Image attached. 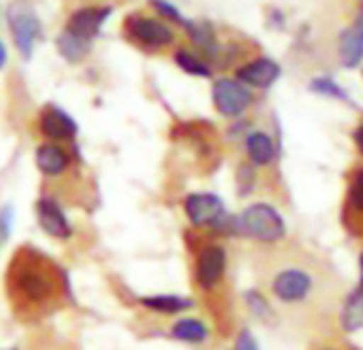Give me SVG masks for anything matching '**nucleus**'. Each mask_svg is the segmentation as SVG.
Instances as JSON below:
<instances>
[{
	"mask_svg": "<svg viewBox=\"0 0 363 350\" xmlns=\"http://www.w3.org/2000/svg\"><path fill=\"white\" fill-rule=\"evenodd\" d=\"M186 28H189V35L193 37V41H195L199 47H203L206 52H216V39H214V33H212L210 26L186 22Z\"/></svg>",
	"mask_w": 363,
	"mask_h": 350,
	"instance_id": "obj_22",
	"label": "nucleus"
},
{
	"mask_svg": "<svg viewBox=\"0 0 363 350\" xmlns=\"http://www.w3.org/2000/svg\"><path fill=\"white\" fill-rule=\"evenodd\" d=\"M354 143H357V147H359V152L363 154V124L354 130Z\"/></svg>",
	"mask_w": 363,
	"mask_h": 350,
	"instance_id": "obj_27",
	"label": "nucleus"
},
{
	"mask_svg": "<svg viewBox=\"0 0 363 350\" xmlns=\"http://www.w3.org/2000/svg\"><path fill=\"white\" fill-rule=\"evenodd\" d=\"M314 280L299 267L282 269L272 280V295L282 303H299L312 293Z\"/></svg>",
	"mask_w": 363,
	"mask_h": 350,
	"instance_id": "obj_6",
	"label": "nucleus"
},
{
	"mask_svg": "<svg viewBox=\"0 0 363 350\" xmlns=\"http://www.w3.org/2000/svg\"><path fill=\"white\" fill-rule=\"evenodd\" d=\"M5 62H7V47H5L3 41H0V69L5 67Z\"/></svg>",
	"mask_w": 363,
	"mask_h": 350,
	"instance_id": "obj_28",
	"label": "nucleus"
},
{
	"mask_svg": "<svg viewBox=\"0 0 363 350\" xmlns=\"http://www.w3.org/2000/svg\"><path fill=\"white\" fill-rule=\"evenodd\" d=\"M150 5H152L160 16H164V18H169V20L177 22V24H184V26H186L184 16L179 13V9H177V7H173L171 3H167V0H150Z\"/></svg>",
	"mask_w": 363,
	"mask_h": 350,
	"instance_id": "obj_25",
	"label": "nucleus"
},
{
	"mask_svg": "<svg viewBox=\"0 0 363 350\" xmlns=\"http://www.w3.org/2000/svg\"><path fill=\"white\" fill-rule=\"evenodd\" d=\"M175 62L179 64V69H184L191 75H199V77H210L212 75V69L203 60H199L195 54H191L186 50L175 52Z\"/></svg>",
	"mask_w": 363,
	"mask_h": 350,
	"instance_id": "obj_20",
	"label": "nucleus"
},
{
	"mask_svg": "<svg viewBox=\"0 0 363 350\" xmlns=\"http://www.w3.org/2000/svg\"><path fill=\"white\" fill-rule=\"evenodd\" d=\"M227 273V252L218 244H208L199 250L195 261V280L197 286L206 293H212L220 286Z\"/></svg>",
	"mask_w": 363,
	"mask_h": 350,
	"instance_id": "obj_4",
	"label": "nucleus"
},
{
	"mask_svg": "<svg viewBox=\"0 0 363 350\" xmlns=\"http://www.w3.org/2000/svg\"><path fill=\"white\" fill-rule=\"evenodd\" d=\"M5 293L20 320L37 322L65 305L67 278L48 254L33 246H22L7 265Z\"/></svg>",
	"mask_w": 363,
	"mask_h": 350,
	"instance_id": "obj_1",
	"label": "nucleus"
},
{
	"mask_svg": "<svg viewBox=\"0 0 363 350\" xmlns=\"http://www.w3.org/2000/svg\"><path fill=\"white\" fill-rule=\"evenodd\" d=\"M233 229L259 244H278L286 235V225L276 208L267 203H255L246 208L235 220Z\"/></svg>",
	"mask_w": 363,
	"mask_h": 350,
	"instance_id": "obj_2",
	"label": "nucleus"
},
{
	"mask_svg": "<svg viewBox=\"0 0 363 350\" xmlns=\"http://www.w3.org/2000/svg\"><path fill=\"white\" fill-rule=\"evenodd\" d=\"M39 128L52 143L71 141L77 135L75 120L60 107H48L39 118Z\"/></svg>",
	"mask_w": 363,
	"mask_h": 350,
	"instance_id": "obj_9",
	"label": "nucleus"
},
{
	"mask_svg": "<svg viewBox=\"0 0 363 350\" xmlns=\"http://www.w3.org/2000/svg\"><path fill=\"white\" fill-rule=\"evenodd\" d=\"M37 166L48 178H60V175L69 173L71 169V154L60 143H41L37 147Z\"/></svg>",
	"mask_w": 363,
	"mask_h": 350,
	"instance_id": "obj_11",
	"label": "nucleus"
},
{
	"mask_svg": "<svg viewBox=\"0 0 363 350\" xmlns=\"http://www.w3.org/2000/svg\"><path fill=\"white\" fill-rule=\"evenodd\" d=\"M310 90L316 92V94H323V96H329V98H337V101H344V103H350L348 94L329 77H316L310 81Z\"/></svg>",
	"mask_w": 363,
	"mask_h": 350,
	"instance_id": "obj_21",
	"label": "nucleus"
},
{
	"mask_svg": "<svg viewBox=\"0 0 363 350\" xmlns=\"http://www.w3.org/2000/svg\"><path fill=\"white\" fill-rule=\"evenodd\" d=\"M171 337L189 344H201L210 337V331L199 318H179L171 327Z\"/></svg>",
	"mask_w": 363,
	"mask_h": 350,
	"instance_id": "obj_18",
	"label": "nucleus"
},
{
	"mask_svg": "<svg viewBox=\"0 0 363 350\" xmlns=\"http://www.w3.org/2000/svg\"><path fill=\"white\" fill-rule=\"evenodd\" d=\"M231 350H259V344H257L255 335L248 329H242Z\"/></svg>",
	"mask_w": 363,
	"mask_h": 350,
	"instance_id": "obj_26",
	"label": "nucleus"
},
{
	"mask_svg": "<svg viewBox=\"0 0 363 350\" xmlns=\"http://www.w3.org/2000/svg\"><path fill=\"white\" fill-rule=\"evenodd\" d=\"M246 154L255 166H267L276 158V145L274 139L267 132H250L246 137Z\"/></svg>",
	"mask_w": 363,
	"mask_h": 350,
	"instance_id": "obj_15",
	"label": "nucleus"
},
{
	"mask_svg": "<svg viewBox=\"0 0 363 350\" xmlns=\"http://www.w3.org/2000/svg\"><path fill=\"white\" fill-rule=\"evenodd\" d=\"M7 22L20 54L28 60L35 52V43L41 37V22L28 0H13L7 9Z\"/></svg>",
	"mask_w": 363,
	"mask_h": 350,
	"instance_id": "obj_3",
	"label": "nucleus"
},
{
	"mask_svg": "<svg viewBox=\"0 0 363 350\" xmlns=\"http://www.w3.org/2000/svg\"><path fill=\"white\" fill-rule=\"evenodd\" d=\"M340 324L346 333H354V331L363 329V282L344 301V307L340 314Z\"/></svg>",
	"mask_w": 363,
	"mask_h": 350,
	"instance_id": "obj_16",
	"label": "nucleus"
},
{
	"mask_svg": "<svg viewBox=\"0 0 363 350\" xmlns=\"http://www.w3.org/2000/svg\"><path fill=\"white\" fill-rule=\"evenodd\" d=\"M212 98L218 113H223L225 118L242 115L252 103L250 90L238 79H218L212 88Z\"/></svg>",
	"mask_w": 363,
	"mask_h": 350,
	"instance_id": "obj_7",
	"label": "nucleus"
},
{
	"mask_svg": "<svg viewBox=\"0 0 363 350\" xmlns=\"http://www.w3.org/2000/svg\"><path fill=\"white\" fill-rule=\"evenodd\" d=\"M359 271H361V282H363V250L359 254Z\"/></svg>",
	"mask_w": 363,
	"mask_h": 350,
	"instance_id": "obj_29",
	"label": "nucleus"
},
{
	"mask_svg": "<svg viewBox=\"0 0 363 350\" xmlns=\"http://www.w3.org/2000/svg\"><path fill=\"white\" fill-rule=\"evenodd\" d=\"M111 9L109 7H88V9H79L71 16L67 30L75 37H82L86 41H92L99 33L103 22L109 18Z\"/></svg>",
	"mask_w": 363,
	"mask_h": 350,
	"instance_id": "obj_10",
	"label": "nucleus"
},
{
	"mask_svg": "<svg viewBox=\"0 0 363 350\" xmlns=\"http://www.w3.org/2000/svg\"><path fill=\"white\" fill-rule=\"evenodd\" d=\"M348 208L354 214H363V169L354 171L348 188Z\"/></svg>",
	"mask_w": 363,
	"mask_h": 350,
	"instance_id": "obj_23",
	"label": "nucleus"
},
{
	"mask_svg": "<svg viewBox=\"0 0 363 350\" xmlns=\"http://www.w3.org/2000/svg\"><path fill=\"white\" fill-rule=\"evenodd\" d=\"M35 210H37V220H39L41 229L48 235H52L56 239H67L71 235V225H69L65 212L58 208L56 201L43 197V199L37 201V208Z\"/></svg>",
	"mask_w": 363,
	"mask_h": 350,
	"instance_id": "obj_13",
	"label": "nucleus"
},
{
	"mask_svg": "<svg viewBox=\"0 0 363 350\" xmlns=\"http://www.w3.org/2000/svg\"><path fill=\"white\" fill-rule=\"evenodd\" d=\"M280 67L272 58H257L238 71V81L252 88H269L278 81Z\"/></svg>",
	"mask_w": 363,
	"mask_h": 350,
	"instance_id": "obj_12",
	"label": "nucleus"
},
{
	"mask_svg": "<svg viewBox=\"0 0 363 350\" xmlns=\"http://www.w3.org/2000/svg\"><path fill=\"white\" fill-rule=\"evenodd\" d=\"M141 305L150 312L169 316V314H179V312L191 310L193 299L182 297V295H150L141 299Z\"/></svg>",
	"mask_w": 363,
	"mask_h": 350,
	"instance_id": "obj_17",
	"label": "nucleus"
},
{
	"mask_svg": "<svg viewBox=\"0 0 363 350\" xmlns=\"http://www.w3.org/2000/svg\"><path fill=\"white\" fill-rule=\"evenodd\" d=\"M56 47H58V54L67 60V62H79L88 56L90 52V41L82 39V37H75L71 35L69 30H65L58 41H56Z\"/></svg>",
	"mask_w": 363,
	"mask_h": 350,
	"instance_id": "obj_19",
	"label": "nucleus"
},
{
	"mask_svg": "<svg viewBox=\"0 0 363 350\" xmlns=\"http://www.w3.org/2000/svg\"><path fill=\"white\" fill-rule=\"evenodd\" d=\"M246 303H248L250 312H252L257 318H261V320H269V318L274 316V312H272L267 299H265L259 290H248V293H246Z\"/></svg>",
	"mask_w": 363,
	"mask_h": 350,
	"instance_id": "obj_24",
	"label": "nucleus"
},
{
	"mask_svg": "<svg viewBox=\"0 0 363 350\" xmlns=\"http://www.w3.org/2000/svg\"><path fill=\"white\" fill-rule=\"evenodd\" d=\"M357 22L363 24V3H361V7H359V18H357Z\"/></svg>",
	"mask_w": 363,
	"mask_h": 350,
	"instance_id": "obj_30",
	"label": "nucleus"
},
{
	"mask_svg": "<svg viewBox=\"0 0 363 350\" xmlns=\"http://www.w3.org/2000/svg\"><path fill=\"white\" fill-rule=\"evenodd\" d=\"M184 212H186V218L191 220L193 227H220L227 218V210H225V203L216 197V195H210V193H195V195H189L186 201H184Z\"/></svg>",
	"mask_w": 363,
	"mask_h": 350,
	"instance_id": "obj_5",
	"label": "nucleus"
},
{
	"mask_svg": "<svg viewBox=\"0 0 363 350\" xmlns=\"http://www.w3.org/2000/svg\"><path fill=\"white\" fill-rule=\"evenodd\" d=\"M126 30L133 39H137L139 43L147 45V47H164L173 41V30L158 20L133 16L126 22Z\"/></svg>",
	"mask_w": 363,
	"mask_h": 350,
	"instance_id": "obj_8",
	"label": "nucleus"
},
{
	"mask_svg": "<svg viewBox=\"0 0 363 350\" xmlns=\"http://www.w3.org/2000/svg\"><path fill=\"white\" fill-rule=\"evenodd\" d=\"M363 60V24L354 22L340 37V62L346 69L357 67Z\"/></svg>",
	"mask_w": 363,
	"mask_h": 350,
	"instance_id": "obj_14",
	"label": "nucleus"
}]
</instances>
